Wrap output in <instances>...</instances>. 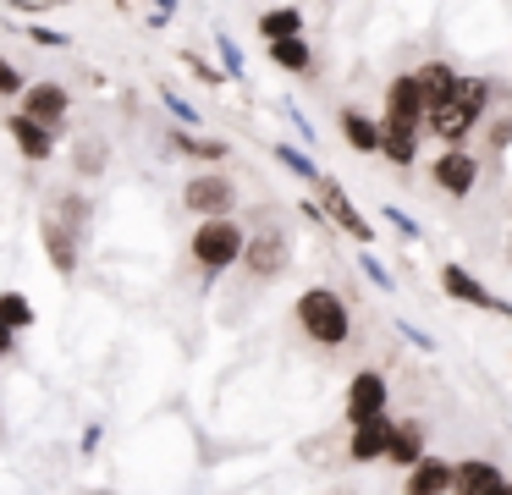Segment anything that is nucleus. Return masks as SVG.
Instances as JSON below:
<instances>
[{
  "label": "nucleus",
  "instance_id": "obj_1",
  "mask_svg": "<svg viewBox=\"0 0 512 495\" xmlns=\"http://www.w3.org/2000/svg\"><path fill=\"white\" fill-rule=\"evenodd\" d=\"M292 325H298V336L309 341V347H325V352L347 347V341L358 336L353 303H347L336 286H325V281L303 286V292L292 297Z\"/></svg>",
  "mask_w": 512,
  "mask_h": 495
},
{
  "label": "nucleus",
  "instance_id": "obj_2",
  "mask_svg": "<svg viewBox=\"0 0 512 495\" xmlns=\"http://www.w3.org/2000/svg\"><path fill=\"white\" fill-rule=\"evenodd\" d=\"M490 99H496V83H490V77H479V72H463L452 94H446L441 105L430 110V138H441V143H468L490 116H496V110H490Z\"/></svg>",
  "mask_w": 512,
  "mask_h": 495
},
{
  "label": "nucleus",
  "instance_id": "obj_3",
  "mask_svg": "<svg viewBox=\"0 0 512 495\" xmlns=\"http://www.w3.org/2000/svg\"><path fill=\"white\" fill-rule=\"evenodd\" d=\"M243 248H248V226L237 215H221V220H193L188 231V259L199 264V275H226L243 264Z\"/></svg>",
  "mask_w": 512,
  "mask_h": 495
},
{
  "label": "nucleus",
  "instance_id": "obj_4",
  "mask_svg": "<svg viewBox=\"0 0 512 495\" xmlns=\"http://www.w3.org/2000/svg\"><path fill=\"white\" fill-rule=\"evenodd\" d=\"M292 259H298L292 231L287 226H259V231H248V248H243V264H237V270H243V281L270 286L292 270Z\"/></svg>",
  "mask_w": 512,
  "mask_h": 495
},
{
  "label": "nucleus",
  "instance_id": "obj_5",
  "mask_svg": "<svg viewBox=\"0 0 512 495\" xmlns=\"http://www.w3.org/2000/svg\"><path fill=\"white\" fill-rule=\"evenodd\" d=\"M380 127L430 138V99H424V88H419L413 72H397L386 83V94H380Z\"/></svg>",
  "mask_w": 512,
  "mask_h": 495
},
{
  "label": "nucleus",
  "instance_id": "obj_6",
  "mask_svg": "<svg viewBox=\"0 0 512 495\" xmlns=\"http://www.w3.org/2000/svg\"><path fill=\"white\" fill-rule=\"evenodd\" d=\"M424 176H430L435 193H446V198H468V193L479 187V176H485V154L468 149V143H446V149H435V154H430Z\"/></svg>",
  "mask_w": 512,
  "mask_h": 495
},
{
  "label": "nucleus",
  "instance_id": "obj_7",
  "mask_svg": "<svg viewBox=\"0 0 512 495\" xmlns=\"http://www.w3.org/2000/svg\"><path fill=\"white\" fill-rule=\"evenodd\" d=\"M182 209H188L193 220L237 215V209H243V187H237L226 171H193L188 182H182Z\"/></svg>",
  "mask_w": 512,
  "mask_h": 495
},
{
  "label": "nucleus",
  "instance_id": "obj_8",
  "mask_svg": "<svg viewBox=\"0 0 512 495\" xmlns=\"http://www.w3.org/2000/svg\"><path fill=\"white\" fill-rule=\"evenodd\" d=\"M435 281H441V292L452 297V303H463V308H479V314H496V319H507L512 325V297H501L490 281H479L468 264H457V259H446L441 270H435Z\"/></svg>",
  "mask_w": 512,
  "mask_h": 495
},
{
  "label": "nucleus",
  "instance_id": "obj_9",
  "mask_svg": "<svg viewBox=\"0 0 512 495\" xmlns=\"http://www.w3.org/2000/svg\"><path fill=\"white\" fill-rule=\"evenodd\" d=\"M391 413V374L380 369V363H364V369H353V380H347L342 391V424H364V418H380Z\"/></svg>",
  "mask_w": 512,
  "mask_h": 495
},
{
  "label": "nucleus",
  "instance_id": "obj_10",
  "mask_svg": "<svg viewBox=\"0 0 512 495\" xmlns=\"http://www.w3.org/2000/svg\"><path fill=\"white\" fill-rule=\"evenodd\" d=\"M314 193H320V209H325V226H336L342 237H353L358 248H375V220L364 215V209L347 198V187L336 182V176H320L314 182Z\"/></svg>",
  "mask_w": 512,
  "mask_h": 495
},
{
  "label": "nucleus",
  "instance_id": "obj_11",
  "mask_svg": "<svg viewBox=\"0 0 512 495\" xmlns=\"http://www.w3.org/2000/svg\"><path fill=\"white\" fill-rule=\"evenodd\" d=\"M72 105H78V99H72V88L56 83V77H39V83H28V94L17 99V110H23V116H34L39 127L61 132V138L72 132Z\"/></svg>",
  "mask_w": 512,
  "mask_h": 495
},
{
  "label": "nucleus",
  "instance_id": "obj_12",
  "mask_svg": "<svg viewBox=\"0 0 512 495\" xmlns=\"http://www.w3.org/2000/svg\"><path fill=\"white\" fill-rule=\"evenodd\" d=\"M39 248H45V259H50V270L61 275V281H72V275L83 270V237L72 226H61L56 215H39Z\"/></svg>",
  "mask_w": 512,
  "mask_h": 495
},
{
  "label": "nucleus",
  "instance_id": "obj_13",
  "mask_svg": "<svg viewBox=\"0 0 512 495\" xmlns=\"http://www.w3.org/2000/svg\"><path fill=\"white\" fill-rule=\"evenodd\" d=\"M6 138H12V149L23 154L28 165H50L61 154V132L39 127V121L23 116V110H12V116H6Z\"/></svg>",
  "mask_w": 512,
  "mask_h": 495
},
{
  "label": "nucleus",
  "instance_id": "obj_14",
  "mask_svg": "<svg viewBox=\"0 0 512 495\" xmlns=\"http://www.w3.org/2000/svg\"><path fill=\"white\" fill-rule=\"evenodd\" d=\"M424 457H430V424H424L419 413H397V418H391V446H386V462H391V468L408 473L413 462H424Z\"/></svg>",
  "mask_w": 512,
  "mask_h": 495
},
{
  "label": "nucleus",
  "instance_id": "obj_15",
  "mask_svg": "<svg viewBox=\"0 0 512 495\" xmlns=\"http://www.w3.org/2000/svg\"><path fill=\"white\" fill-rule=\"evenodd\" d=\"M391 418H397V413L364 418V424H353V429H347L342 457L353 462V468H369V462H386V446H391Z\"/></svg>",
  "mask_w": 512,
  "mask_h": 495
},
{
  "label": "nucleus",
  "instance_id": "obj_16",
  "mask_svg": "<svg viewBox=\"0 0 512 495\" xmlns=\"http://www.w3.org/2000/svg\"><path fill=\"white\" fill-rule=\"evenodd\" d=\"M166 149L171 154H188L199 171H221V160L232 154V143L215 138V132H193V127H166Z\"/></svg>",
  "mask_w": 512,
  "mask_h": 495
},
{
  "label": "nucleus",
  "instance_id": "obj_17",
  "mask_svg": "<svg viewBox=\"0 0 512 495\" xmlns=\"http://www.w3.org/2000/svg\"><path fill=\"white\" fill-rule=\"evenodd\" d=\"M336 132H342V143L353 154H364V160H375L380 154V116L364 105H336Z\"/></svg>",
  "mask_w": 512,
  "mask_h": 495
},
{
  "label": "nucleus",
  "instance_id": "obj_18",
  "mask_svg": "<svg viewBox=\"0 0 512 495\" xmlns=\"http://www.w3.org/2000/svg\"><path fill=\"white\" fill-rule=\"evenodd\" d=\"M452 468H457V457H424V462H413L408 473H402V495H452Z\"/></svg>",
  "mask_w": 512,
  "mask_h": 495
},
{
  "label": "nucleus",
  "instance_id": "obj_19",
  "mask_svg": "<svg viewBox=\"0 0 512 495\" xmlns=\"http://www.w3.org/2000/svg\"><path fill=\"white\" fill-rule=\"evenodd\" d=\"M507 479L496 457H457L452 468V495H490L496 484Z\"/></svg>",
  "mask_w": 512,
  "mask_h": 495
},
{
  "label": "nucleus",
  "instance_id": "obj_20",
  "mask_svg": "<svg viewBox=\"0 0 512 495\" xmlns=\"http://www.w3.org/2000/svg\"><path fill=\"white\" fill-rule=\"evenodd\" d=\"M45 209L61 220V226H72L83 242H89V226H94V198H89V193H78V187L67 182V187H56V193H50Z\"/></svg>",
  "mask_w": 512,
  "mask_h": 495
},
{
  "label": "nucleus",
  "instance_id": "obj_21",
  "mask_svg": "<svg viewBox=\"0 0 512 495\" xmlns=\"http://www.w3.org/2000/svg\"><path fill=\"white\" fill-rule=\"evenodd\" d=\"M105 165H111V143H105L100 132H83V138H72V176L94 182V176H105Z\"/></svg>",
  "mask_w": 512,
  "mask_h": 495
},
{
  "label": "nucleus",
  "instance_id": "obj_22",
  "mask_svg": "<svg viewBox=\"0 0 512 495\" xmlns=\"http://www.w3.org/2000/svg\"><path fill=\"white\" fill-rule=\"evenodd\" d=\"M254 33L265 44H281V39H303V11L298 6H270L254 17Z\"/></svg>",
  "mask_w": 512,
  "mask_h": 495
},
{
  "label": "nucleus",
  "instance_id": "obj_23",
  "mask_svg": "<svg viewBox=\"0 0 512 495\" xmlns=\"http://www.w3.org/2000/svg\"><path fill=\"white\" fill-rule=\"evenodd\" d=\"M413 77H419L424 99H430V110H435V105H441V99L457 88V77H463V72H457L452 61H441V55H430V61H419V66H413Z\"/></svg>",
  "mask_w": 512,
  "mask_h": 495
},
{
  "label": "nucleus",
  "instance_id": "obj_24",
  "mask_svg": "<svg viewBox=\"0 0 512 495\" xmlns=\"http://www.w3.org/2000/svg\"><path fill=\"white\" fill-rule=\"evenodd\" d=\"M265 55H270V66H276V72H298V77H309V72H314V44H309V39L265 44Z\"/></svg>",
  "mask_w": 512,
  "mask_h": 495
},
{
  "label": "nucleus",
  "instance_id": "obj_25",
  "mask_svg": "<svg viewBox=\"0 0 512 495\" xmlns=\"http://www.w3.org/2000/svg\"><path fill=\"white\" fill-rule=\"evenodd\" d=\"M0 325L17 330V336H28L39 325V308L28 303V292H0Z\"/></svg>",
  "mask_w": 512,
  "mask_h": 495
},
{
  "label": "nucleus",
  "instance_id": "obj_26",
  "mask_svg": "<svg viewBox=\"0 0 512 495\" xmlns=\"http://www.w3.org/2000/svg\"><path fill=\"white\" fill-rule=\"evenodd\" d=\"M270 154H276V165H281V171H292V176H298V182H320V165H314L309 160V149H303V143H270Z\"/></svg>",
  "mask_w": 512,
  "mask_h": 495
},
{
  "label": "nucleus",
  "instance_id": "obj_27",
  "mask_svg": "<svg viewBox=\"0 0 512 495\" xmlns=\"http://www.w3.org/2000/svg\"><path fill=\"white\" fill-rule=\"evenodd\" d=\"M160 105H166L171 127H193V132H204V110H199V105H188V99H182L177 88L160 83Z\"/></svg>",
  "mask_w": 512,
  "mask_h": 495
},
{
  "label": "nucleus",
  "instance_id": "obj_28",
  "mask_svg": "<svg viewBox=\"0 0 512 495\" xmlns=\"http://www.w3.org/2000/svg\"><path fill=\"white\" fill-rule=\"evenodd\" d=\"M512 149V110H496L485 121V138H479V154H507Z\"/></svg>",
  "mask_w": 512,
  "mask_h": 495
},
{
  "label": "nucleus",
  "instance_id": "obj_29",
  "mask_svg": "<svg viewBox=\"0 0 512 495\" xmlns=\"http://www.w3.org/2000/svg\"><path fill=\"white\" fill-rule=\"evenodd\" d=\"M215 55H221V72L226 77H232V83H243V77H248V61H243V44H237L232 39V33H215Z\"/></svg>",
  "mask_w": 512,
  "mask_h": 495
},
{
  "label": "nucleus",
  "instance_id": "obj_30",
  "mask_svg": "<svg viewBox=\"0 0 512 495\" xmlns=\"http://www.w3.org/2000/svg\"><path fill=\"white\" fill-rule=\"evenodd\" d=\"M23 94H28V72L0 50V99H23Z\"/></svg>",
  "mask_w": 512,
  "mask_h": 495
},
{
  "label": "nucleus",
  "instance_id": "obj_31",
  "mask_svg": "<svg viewBox=\"0 0 512 495\" xmlns=\"http://www.w3.org/2000/svg\"><path fill=\"white\" fill-rule=\"evenodd\" d=\"M358 270H364L369 286H380V292H397V281H391V270L375 259V248H358Z\"/></svg>",
  "mask_w": 512,
  "mask_h": 495
},
{
  "label": "nucleus",
  "instance_id": "obj_32",
  "mask_svg": "<svg viewBox=\"0 0 512 495\" xmlns=\"http://www.w3.org/2000/svg\"><path fill=\"white\" fill-rule=\"evenodd\" d=\"M182 61H188V72L199 77L204 88H221V83H232V77H226L221 66H215V61H204V55H193V50H182Z\"/></svg>",
  "mask_w": 512,
  "mask_h": 495
},
{
  "label": "nucleus",
  "instance_id": "obj_33",
  "mask_svg": "<svg viewBox=\"0 0 512 495\" xmlns=\"http://www.w3.org/2000/svg\"><path fill=\"white\" fill-rule=\"evenodd\" d=\"M380 220H391V226H397L408 242H419V237H424V226L408 215V209H397V204H380Z\"/></svg>",
  "mask_w": 512,
  "mask_h": 495
},
{
  "label": "nucleus",
  "instance_id": "obj_34",
  "mask_svg": "<svg viewBox=\"0 0 512 495\" xmlns=\"http://www.w3.org/2000/svg\"><path fill=\"white\" fill-rule=\"evenodd\" d=\"M28 39H34V44H45V50H72V33L39 28V22H28Z\"/></svg>",
  "mask_w": 512,
  "mask_h": 495
},
{
  "label": "nucleus",
  "instance_id": "obj_35",
  "mask_svg": "<svg viewBox=\"0 0 512 495\" xmlns=\"http://www.w3.org/2000/svg\"><path fill=\"white\" fill-rule=\"evenodd\" d=\"M397 336H402V341H413V347H419L424 358L435 352V336H430V330H419V325H408V319H397Z\"/></svg>",
  "mask_w": 512,
  "mask_h": 495
},
{
  "label": "nucleus",
  "instance_id": "obj_36",
  "mask_svg": "<svg viewBox=\"0 0 512 495\" xmlns=\"http://www.w3.org/2000/svg\"><path fill=\"white\" fill-rule=\"evenodd\" d=\"M287 121H292V132L303 138V149H309V143H314V127H309V116H303L298 105H287Z\"/></svg>",
  "mask_w": 512,
  "mask_h": 495
},
{
  "label": "nucleus",
  "instance_id": "obj_37",
  "mask_svg": "<svg viewBox=\"0 0 512 495\" xmlns=\"http://www.w3.org/2000/svg\"><path fill=\"white\" fill-rule=\"evenodd\" d=\"M100 440H105V429H100V424L83 429V457H94V451H100Z\"/></svg>",
  "mask_w": 512,
  "mask_h": 495
},
{
  "label": "nucleus",
  "instance_id": "obj_38",
  "mask_svg": "<svg viewBox=\"0 0 512 495\" xmlns=\"http://www.w3.org/2000/svg\"><path fill=\"white\" fill-rule=\"evenodd\" d=\"M12 352H17V330H6V325H0V363L12 358Z\"/></svg>",
  "mask_w": 512,
  "mask_h": 495
},
{
  "label": "nucleus",
  "instance_id": "obj_39",
  "mask_svg": "<svg viewBox=\"0 0 512 495\" xmlns=\"http://www.w3.org/2000/svg\"><path fill=\"white\" fill-rule=\"evenodd\" d=\"M490 495H512V479H501V484H496V490H490Z\"/></svg>",
  "mask_w": 512,
  "mask_h": 495
},
{
  "label": "nucleus",
  "instance_id": "obj_40",
  "mask_svg": "<svg viewBox=\"0 0 512 495\" xmlns=\"http://www.w3.org/2000/svg\"><path fill=\"white\" fill-rule=\"evenodd\" d=\"M45 6H72V0H45Z\"/></svg>",
  "mask_w": 512,
  "mask_h": 495
},
{
  "label": "nucleus",
  "instance_id": "obj_41",
  "mask_svg": "<svg viewBox=\"0 0 512 495\" xmlns=\"http://www.w3.org/2000/svg\"><path fill=\"white\" fill-rule=\"evenodd\" d=\"M507 204H512V187H507Z\"/></svg>",
  "mask_w": 512,
  "mask_h": 495
},
{
  "label": "nucleus",
  "instance_id": "obj_42",
  "mask_svg": "<svg viewBox=\"0 0 512 495\" xmlns=\"http://www.w3.org/2000/svg\"><path fill=\"white\" fill-rule=\"evenodd\" d=\"M149 6H155V0H149Z\"/></svg>",
  "mask_w": 512,
  "mask_h": 495
}]
</instances>
